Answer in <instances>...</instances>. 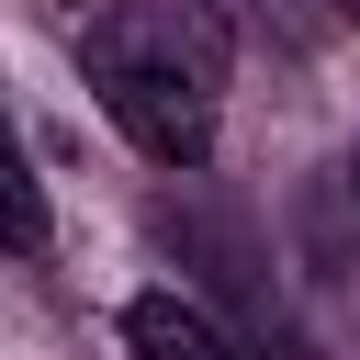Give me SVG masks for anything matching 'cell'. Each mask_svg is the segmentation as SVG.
I'll return each instance as SVG.
<instances>
[{
  "mask_svg": "<svg viewBox=\"0 0 360 360\" xmlns=\"http://www.w3.org/2000/svg\"><path fill=\"white\" fill-rule=\"evenodd\" d=\"M79 79H90V101L158 169H202L214 135H225L236 45H225V11L214 0H112L79 34Z\"/></svg>",
  "mask_w": 360,
  "mask_h": 360,
  "instance_id": "cell-1",
  "label": "cell"
},
{
  "mask_svg": "<svg viewBox=\"0 0 360 360\" xmlns=\"http://www.w3.org/2000/svg\"><path fill=\"white\" fill-rule=\"evenodd\" d=\"M124 360H236V349L191 292H135L124 304Z\"/></svg>",
  "mask_w": 360,
  "mask_h": 360,
  "instance_id": "cell-2",
  "label": "cell"
},
{
  "mask_svg": "<svg viewBox=\"0 0 360 360\" xmlns=\"http://www.w3.org/2000/svg\"><path fill=\"white\" fill-rule=\"evenodd\" d=\"M0 248H11V259H45V180L22 169L11 124H0Z\"/></svg>",
  "mask_w": 360,
  "mask_h": 360,
  "instance_id": "cell-3",
  "label": "cell"
},
{
  "mask_svg": "<svg viewBox=\"0 0 360 360\" xmlns=\"http://www.w3.org/2000/svg\"><path fill=\"white\" fill-rule=\"evenodd\" d=\"M349 180H360V146H349Z\"/></svg>",
  "mask_w": 360,
  "mask_h": 360,
  "instance_id": "cell-4",
  "label": "cell"
},
{
  "mask_svg": "<svg viewBox=\"0 0 360 360\" xmlns=\"http://www.w3.org/2000/svg\"><path fill=\"white\" fill-rule=\"evenodd\" d=\"M349 11H360V0H349Z\"/></svg>",
  "mask_w": 360,
  "mask_h": 360,
  "instance_id": "cell-5",
  "label": "cell"
}]
</instances>
